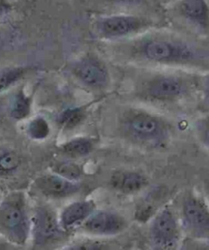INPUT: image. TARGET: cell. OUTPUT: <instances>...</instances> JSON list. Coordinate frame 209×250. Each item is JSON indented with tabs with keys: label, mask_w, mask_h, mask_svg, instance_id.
<instances>
[{
	"label": "cell",
	"mask_w": 209,
	"mask_h": 250,
	"mask_svg": "<svg viewBox=\"0 0 209 250\" xmlns=\"http://www.w3.org/2000/svg\"><path fill=\"white\" fill-rule=\"evenodd\" d=\"M30 225L22 197L9 195L0 203V235L11 242L23 245L27 240Z\"/></svg>",
	"instance_id": "6da1fadb"
},
{
	"label": "cell",
	"mask_w": 209,
	"mask_h": 250,
	"mask_svg": "<svg viewBox=\"0 0 209 250\" xmlns=\"http://www.w3.org/2000/svg\"><path fill=\"white\" fill-rule=\"evenodd\" d=\"M178 235L177 220L173 213L169 209L161 211L150 227V238L154 246L165 250L174 247Z\"/></svg>",
	"instance_id": "7a4b0ae2"
},
{
	"label": "cell",
	"mask_w": 209,
	"mask_h": 250,
	"mask_svg": "<svg viewBox=\"0 0 209 250\" xmlns=\"http://www.w3.org/2000/svg\"><path fill=\"white\" fill-rule=\"evenodd\" d=\"M149 60L159 62L191 60L193 53L186 46L177 45L165 40H151L143 48Z\"/></svg>",
	"instance_id": "3957f363"
},
{
	"label": "cell",
	"mask_w": 209,
	"mask_h": 250,
	"mask_svg": "<svg viewBox=\"0 0 209 250\" xmlns=\"http://www.w3.org/2000/svg\"><path fill=\"white\" fill-rule=\"evenodd\" d=\"M75 76L86 86L103 88L109 83V73L101 62L94 58H85L74 68Z\"/></svg>",
	"instance_id": "277c9868"
},
{
	"label": "cell",
	"mask_w": 209,
	"mask_h": 250,
	"mask_svg": "<svg viewBox=\"0 0 209 250\" xmlns=\"http://www.w3.org/2000/svg\"><path fill=\"white\" fill-rule=\"evenodd\" d=\"M183 214L187 227L195 236L209 237V211L201 201L194 198L187 199L183 205Z\"/></svg>",
	"instance_id": "5b68a950"
},
{
	"label": "cell",
	"mask_w": 209,
	"mask_h": 250,
	"mask_svg": "<svg viewBox=\"0 0 209 250\" xmlns=\"http://www.w3.org/2000/svg\"><path fill=\"white\" fill-rule=\"evenodd\" d=\"M125 222L122 217L110 211H99L92 213L84 223L87 232L98 235H115L125 228Z\"/></svg>",
	"instance_id": "8992f818"
},
{
	"label": "cell",
	"mask_w": 209,
	"mask_h": 250,
	"mask_svg": "<svg viewBox=\"0 0 209 250\" xmlns=\"http://www.w3.org/2000/svg\"><path fill=\"white\" fill-rule=\"evenodd\" d=\"M127 126L131 134L141 140H157L164 135L162 124L150 115H135L127 121Z\"/></svg>",
	"instance_id": "52a82bcc"
},
{
	"label": "cell",
	"mask_w": 209,
	"mask_h": 250,
	"mask_svg": "<svg viewBox=\"0 0 209 250\" xmlns=\"http://www.w3.org/2000/svg\"><path fill=\"white\" fill-rule=\"evenodd\" d=\"M142 26V20L132 16H112L100 21L98 28L105 37H120L135 32Z\"/></svg>",
	"instance_id": "ba28073f"
},
{
	"label": "cell",
	"mask_w": 209,
	"mask_h": 250,
	"mask_svg": "<svg viewBox=\"0 0 209 250\" xmlns=\"http://www.w3.org/2000/svg\"><path fill=\"white\" fill-rule=\"evenodd\" d=\"M35 184L41 192L52 197H67L80 190L77 183L58 174L42 176L38 178Z\"/></svg>",
	"instance_id": "9c48e42d"
},
{
	"label": "cell",
	"mask_w": 209,
	"mask_h": 250,
	"mask_svg": "<svg viewBox=\"0 0 209 250\" xmlns=\"http://www.w3.org/2000/svg\"><path fill=\"white\" fill-rule=\"evenodd\" d=\"M34 236L38 245L46 244L59 234V227L54 213L47 208H39L34 218Z\"/></svg>",
	"instance_id": "30bf717a"
},
{
	"label": "cell",
	"mask_w": 209,
	"mask_h": 250,
	"mask_svg": "<svg viewBox=\"0 0 209 250\" xmlns=\"http://www.w3.org/2000/svg\"><path fill=\"white\" fill-rule=\"evenodd\" d=\"M185 86L182 80L172 76H165L154 80L148 87V93L157 99H168L182 95Z\"/></svg>",
	"instance_id": "8fae6325"
},
{
	"label": "cell",
	"mask_w": 209,
	"mask_h": 250,
	"mask_svg": "<svg viewBox=\"0 0 209 250\" xmlns=\"http://www.w3.org/2000/svg\"><path fill=\"white\" fill-rule=\"evenodd\" d=\"M94 203L91 200H83L73 203L65 208L61 215V224L63 228H72L82 223L94 211Z\"/></svg>",
	"instance_id": "7c38bea8"
},
{
	"label": "cell",
	"mask_w": 209,
	"mask_h": 250,
	"mask_svg": "<svg viewBox=\"0 0 209 250\" xmlns=\"http://www.w3.org/2000/svg\"><path fill=\"white\" fill-rule=\"evenodd\" d=\"M113 188L124 193H133L141 190L147 184L144 176L133 172H119L112 176Z\"/></svg>",
	"instance_id": "4fadbf2b"
},
{
	"label": "cell",
	"mask_w": 209,
	"mask_h": 250,
	"mask_svg": "<svg viewBox=\"0 0 209 250\" xmlns=\"http://www.w3.org/2000/svg\"><path fill=\"white\" fill-rule=\"evenodd\" d=\"M180 11L186 18L203 26L208 25L209 9L205 0H182Z\"/></svg>",
	"instance_id": "5bb4252c"
},
{
	"label": "cell",
	"mask_w": 209,
	"mask_h": 250,
	"mask_svg": "<svg viewBox=\"0 0 209 250\" xmlns=\"http://www.w3.org/2000/svg\"><path fill=\"white\" fill-rule=\"evenodd\" d=\"M30 109L31 99L23 91H20L13 98L10 105L11 117L18 120L25 119L30 115Z\"/></svg>",
	"instance_id": "9a60e30c"
},
{
	"label": "cell",
	"mask_w": 209,
	"mask_h": 250,
	"mask_svg": "<svg viewBox=\"0 0 209 250\" xmlns=\"http://www.w3.org/2000/svg\"><path fill=\"white\" fill-rule=\"evenodd\" d=\"M92 141L86 138H79L65 143L62 146L63 152L72 156H84L92 152Z\"/></svg>",
	"instance_id": "2e32d148"
},
{
	"label": "cell",
	"mask_w": 209,
	"mask_h": 250,
	"mask_svg": "<svg viewBox=\"0 0 209 250\" xmlns=\"http://www.w3.org/2000/svg\"><path fill=\"white\" fill-rule=\"evenodd\" d=\"M20 165V158L10 150H0V175L13 173Z\"/></svg>",
	"instance_id": "e0dca14e"
},
{
	"label": "cell",
	"mask_w": 209,
	"mask_h": 250,
	"mask_svg": "<svg viewBox=\"0 0 209 250\" xmlns=\"http://www.w3.org/2000/svg\"><path fill=\"white\" fill-rule=\"evenodd\" d=\"M27 133L33 139L42 140L49 134V125L43 118H35L28 125Z\"/></svg>",
	"instance_id": "ac0fdd59"
},
{
	"label": "cell",
	"mask_w": 209,
	"mask_h": 250,
	"mask_svg": "<svg viewBox=\"0 0 209 250\" xmlns=\"http://www.w3.org/2000/svg\"><path fill=\"white\" fill-rule=\"evenodd\" d=\"M84 112L81 107L69 108L61 113L58 122L67 128H73L79 125L84 119Z\"/></svg>",
	"instance_id": "d6986e66"
},
{
	"label": "cell",
	"mask_w": 209,
	"mask_h": 250,
	"mask_svg": "<svg viewBox=\"0 0 209 250\" xmlns=\"http://www.w3.org/2000/svg\"><path fill=\"white\" fill-rule=\"evenodd\" d=\"M55 172L58 175L66 178L68 180L75 181L82 175V170L79 165L75 163L60 162L55 166Z\"/></svg>",
	"instance_id": "ffe728a7"
},
{
	"label": "cell",
	"mask_w": 209,
	"mask_h": 250,
	"mask_svg": "<svg viewBox=\"0 0 209 250\" xmlns=\"http://www.w3.org/2000/svg\"><path fill=\"white\" fill-rule=\"evenodd\" d=\"M25 73L21 68L8 70L0 73V93L20 80Z\"/></svg>",
	"instance_id": "44dd1931"
},
{
	"label": "cell",
	"mask_w": 209,
	"mask_h": 250,
	"mask_svg": "<svg viewBox=\"0 0 209 250\" xmlns=\"http://www.w3.org/2000/svg\"><path fill=\"white\" fill-rule=\"evenodd\" d=\"M110 1H113V2H121V1H124V0H110Z\"/></svg>",
	"instance_id": "7402d4cb"
}]
</instances>
